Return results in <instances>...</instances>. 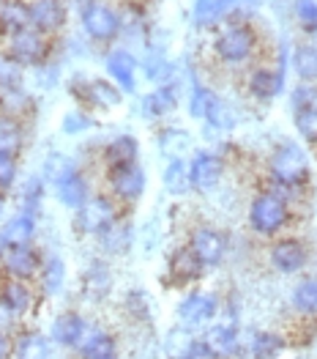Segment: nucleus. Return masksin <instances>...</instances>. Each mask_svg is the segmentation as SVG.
Instances as JSON below:
<instances>
[{
    "label": "nucleus",
    "instance_id": "f257e3e1",
    "mask_svg": "<svg viewBox=\"0 0 317 359\" xmlns=\"http://www.w3.org/2000/svg\"><path fill=\"white\" fill-rule=\"evenodd\" d=\"M271 173L276 181H282L285 187H301L309 179V156L304 154L301 146L285 143L274 151L271 156Z\"/></svg>",
    "mask_w": 317,
    "mask_h": 359
},
{
    "label": "nucleus",
    "instance_id": "f03ea898",
    "mask_svg": "<svg viewBox=\"0 0 317 359\" xmlns=\"http://www.w3.org/2000/svg\"><path fill=\"white\" fill-rule=\"evenodd\" d=\"M249 219H252V228L258 233L271 236L279 228H285V222H288V203L279 195H274V192H262V195L255 198V203L249 209Z\"/></svg>",
    "mask_w": 317,
    "mask_h": 359
},
{
    "label": "nucleus",
    "instance_id": "7ed1b4c3",
    "mask_svg": "<svg viewBox=\"0 0 317 359\" xmlns=\"http://www.w3.org/2000/svg\"><path fill=\"white\" fill-rule=\"evenodd\" d=\"M255 50V33L246 25H232L216 39V55L225 63H244Z\"/></svg>",
    "mask_w": 317,
    "mask_h": 359
},
{
    "label": "nucleus",
    "instance_id": "20e7f679",
    "mask_svg": "<svg viewBox=\"0 0 317 359\" xmlns=\"http://www.w3.org/2000/svg\"><path fill=\"white\" fill-rule=\"evenodd\" d=\"M83 28H85V33L93 41H110L120 30V20H118V14L110 6L90 3L83 11Z\"/></svg>",
    "mask_w": 317,
    "mask_h": 359
},
{
    "label": "nucleus",
    "instance_id": "39448f33",
    "mask_svg": "<svg viewBox=\"0 0 317 359\" xmlns=\"http://www.w3.org/2000/svg\"><path fill=\"white\" fill-rule=\"evenodd\" d=\"M222 173H225V162L216 156V154H211V151H197L195 154V159H192V165H189V176H192V187L195 189H213L219 179H222Z\"/></svg>",
    "mask_w": 317,
    "mask_h": 359
},
{
    "label": "nucleus",
    "instance_id": "423d86ee",
    "mask_svg": "<svg viewBox=\"0 0 317 359\" xmlns=\"http://www.w3.org/2000/svg\"><path fill=\"white\" fill-rule=\"evenodd\" d=\"M213 316H216V299L211 294H192V297H186L178 304V321L186 330L205 327Z\"/></svg>",
    "mask_w": 317,
    "mask_h": 359
},
{
    "label": "nucleus",
    "instance_id": "0eeeda50",
    "mask_svg": "<svg viewBox=\"0 0 317 359\" xmlns=\"http://www.w3.org/2000/svg\"><path fill=\"white\" fill-rule=\"evenodd\" d=\"M189 247H192V252L200 258L205 266H216L225 258V252H227V241L213 228H197L192 233V244Z\"/></svg>",
    "mask_w": 317,
    "mask_h": 359
},
{
    "label": "nucleus",
    "instance_id": "6e6552de",
    "mask_svg": "<svg viewBox=\"0 0 317 359\" xmlns=\"http://www.w3.org/2000/svg\"><path fill=\"white\" fill-rule=\"evenodd\" d=\"M110 184L115 189L118 198L123 201H137L145 192V173L137 162L132 165H120V168H113L110 170Z\"/></svg>",
    "mask_w": 317,
    "mask_h": 359
},
{
    "label": "nucleus",
    "instance_id": "1a4fd4ad",
    "mask_svg": "<svg viewBox=\"0 0 317 359\" xmlns=\"http://www.w3.org/2000/svg\"><path fill=\"white\" fill-rule=\"evenodd\" d=\"M113 222H115V211H113V203L107 198H90L80 209V228L87 233L110 231Z\"/></svg>",
    "mask_w": 317,
    "mask_h": 359
},
{
    "label": "nucleus",
    "instance_id": "9d476101",
    "mask_svg": "<svg viewBox=\"0 0 317 359\" xmlns=\"http://www.w3.org/2000/svg\"><path fill=\"white\" fill-rule=\"evenodd\" d=\"M271 264L285 274H293V271H301L307 266V247L295 239H285L276 241L271 247Z\"/></svg>",
    "mask_w": 317,
    "mask_h": 359
},
{
    "label": "nucleus",
    "instance_id": "9b49d317",
    "mask_svg": "<svg viewBox=\"0 0 317 359\" xmlns=\"http://www.w3.org/2000/svg\"><path fill=\"white\" fill-rule=\"evenodd\" d=\"M30 8V25L38 30V33H52L63 25L66 20V11L58 0H36Z\"/></svg>",
    "mask_w": 317,
    "mask_h": 359
},
{
    "label": "nucleus",
    "instance_id": "f8f14e48",
    "mask_svg": "<svg viewBox=\"0 0 317 359\" xmlns=\"http://www.w3.org/2000/svg\"><path fill=\"white\" fill-rule=\"evenodd\" d=\"M11 55L22 63H36L44 58V39L36 30H20L11 39Z\"/></svg>",
    "mask_w": 317,
    "mask_h": 359
},
{
    "label": "nucleus",
    "instance_id": "ddd939ff",
    "mask_svg": "<svg viewBox=\"0 0 317 359\" xmlns=\"http://www.w3.org/2000/svg\"><path fill=\"white\" fill-rule=\"evenodd\" d=\"M107 72L123 90H134V86H137V80H134L137 63L126 50H115V53L107 55Z\"/></svg>",
    "mask_w": 317,
    "mask_h": 359
},
{
    "label": "nucleus",
    "instance_id": "4468645a",
    "mask_svg": "<svg viewBox=\"0 0 317 359\" xmlns=\"http://www.w3.org/2000/svg\"><path fill=\"white\" fill-rule=\"evenodd\" d=\"M55 189H58L60 203L69 206V209H83L87 203V187L77 170L69 173L66 179H60L58 184H55Z\"/></svg>",
    "mask_w": 317,
    "mask_h": 359
},
{
    "label": "nucleus",
    "instance_id": "2eb2a0df",
    "mask_svg": "<svg viewBox=\"0 0 317 359\" xmlns=\"http://www.w3.org/2000/svg\"><path fill=\"white\" fill-rule=\"evenodd\" d=\"M85 334V324L77 313H63L52 324V340H58L60 346H80Z\"/></svg>",
    "mask_w": 317,
    "mask_h": 359
},
{
    "label": "nucleus",
    "instance_id": "dca6fc26",
    "mask_svg": "<svg viewBox=\"0 0 317 359\" xmlns=\"http://www.w3.org/2000/svg\"><path fill=\"white\" fill-rule=\"evenodd\" d=\"M202 264L200 258L192 252V247L186 250H178L173 258H170V274H173L178 283H192L202 274Z\"/></svg>",
    "mask_w": 317,
    "mask_h": 359
},
{
    "label": "nucleus",
    "instance_id": "f3484780",
    "mask_svg": "<svg viewBox=\"0 0 317 359\" xmlns=\"http://www.w3.org/2000/svg\"><path fill=\"white\" fill-rule=\"evenodd\" d=\"M33 231H36V222H33V214H17L14 219L6 222L3 228V239L8 247H25L33 239Z\"/></svg>",
    "mask_w": 317,
    "mask_h": 359
},
{
    "label": "nucleus",
    "instance_id": "a211bd4d",
    "mask_svg": "<svg viewBox=\"0 0 317 359\" xmlns=\"http://www.w3.org/2000/svg\"><path fill=\"white\" fill-rule=\"evenodd\" d=\"M205 343L219 354V357H230L238 351V332L230 324H219V327H211L205 334Z\"/></svg>",
    "mask_w": 317,
    "mask_h": 359
},
{
    "label": "nucleus",
    "instance_id": "6ab92c4d",
    "mask_svg": "<svg viewBox=\"0 0 317 359\" xmlns=\"http://www.w3.org/2000/svg\"><path fill=\"white\" fill-rule=\"evenodd\" d=\"M137 154H140V146L132 135H120L115 137L110 146H107V162L110 168H120V165H132L137 162Z\"/></svg>",
    "mask_w": 317,
    "mask_h": 359
},
{
    "label": "nucleus",
    "instance_id": "aec40b11",
    "mask_svg": "<svg viewBox=\"0 0 317 359\" xmlns=\"http://www.w3.org/2000/svg\"><path fill=\"white\" fill-rule=\"evenodd\" d=\"M36 252L30 250L28 244L25 247H8L6 250V269L11 271L14 277H30L36 271Z\"/></svg>",
    "mask_w": 317,
    "mask_h": 359
},
{
    "label": "nucleus",
    "instance_id": "412c9836",
    "mask_svg": "<svg viewBox=\"0 0 317 359\" xmlns=\"http://www.w3.org/2000/svg\"><path fill=\"white\" fill-rule=\"evenodd\" d=\"M249 90L258 99H274L282 90V74L279 72H271V69H258L252 74V80H249Z\"/></svg>",
    "mask_w": 317,
    "mask_h": 359
},
{
    "label": "nucleus",
    "instance_id": "4be33fe9",
    "mask_svg": "<svg viewBox=\"0 0 317 359\" xmlns=\"http://www.w3.org/2000/svg\"><path fill=\"white\" fill-rule=\"evenodd\" d=\"M192 146V135L183 132V129H164L159 135V151L170 159H181Z\"/></svg>",
    "mask_w": 317,
    "mask_h": 359
},
{
    "label": "nucleus",
    "instance_id": "5701e85b",
    "mask_svg": "<svg viewBox=\"0 0 317 359\" xmlns=\"http://www.w3.org/2000/svg\"><path fill=\"white\" fill-rule=\"evenodd\" d=\"M178 104V93L173 86H164V88H156L153 93H148L143 102V110L148 116H167Z\"/></svg>",
    "mask_w": 317,
    "mask_h": 359
},
{
    "label": "nucleus",
    "instance_id": "b1692460",
    "mask_svg": "<svg viewBox=\"0 0 317 359\" xmlns=\"http://www.w3.org/2000/svg\"><path fill=\"white\" fill-rule=\"evenodd\" d=\"M293 69H295V74L304 77L307 83H309V80H317V47H312V44L295 47V53H293Z\"/></svg>",
    "mask_w": 317,
    "mask_h": 359
},
{
    "label": "nucleus",
    "instance_id": "393cba45",
    "mask_svg": "<svg viewBox=\"0 0 317 359\" xmlns=\"http://www.w3.org/2000/svg\"><path fill=\"white\" fill-rule=\"evenodd\" d=\"M164 187L173 195H183L192 187V176H189V165L183 159H173L164 170Z\"/></svg>",
    "mask_w": 317,
    "mask_h": 359
},
{
    "label": "nucleus",
    "instance_id": "a878e982",
    "mask_svg": "<svg viewBox=\"0 0 317 359\" xmlns=\"http://www.w3.org/2000/svg\"><path fill=\"white\" fill-rule=\"evenodd\" d=\"M235 3L238 0H195V22L197 25H211L222 14H227V8Z\"/></svg>",
    "mask_w": 317,
    "mask_h": 359
},
{
    "label": "nucleus",
    "instance_id": "bb28decb",
    "mask_svg": "<svg viewBox=\"0 0 317 359\" xmlns=\"http://www.w3.org/2000/svg\"><path fill=\"white\" fill-rule=\"evenodd\" d=\"M83 357L85 359H115V340L104 332L90 334L83 343Z\"/></svg>",
    "mask_w": 317,
    "mask_h": 359
},
{
    "label": "nucleus",
    "instance_id": "cd10ccee",
    "mask_svg": "<svg viewBox=\"0 0 317 359\" xmlns=\"http://www.w3.org/2000/svg\"><path fill=\"white\" fill-rule=\"evenodd\" d=\"M293 307H295L298 313H307V316L317 313V280L315 277H309V280H304V283L295 285V291H293Z\"/></svg>",
    "mask_w": 317,
    "mask_h": 359
},
{
    "label": "nucleus",
    "instance_id": "c85d7f7f",
    "mask_svg": "<svg viewBox=\"0 0 317 359\" xmlns=\"http://www.w3.org/2000/svg\"><path fill=\"white\" fill-rule=\"evenodd\" d=\"M17 359H50V343L41 334H22L17 343Z\"/></svg>",
    "mask_w": 317,
    "mask_h": 359
},
{
    "label": "nucleus",
    "instance_id": "c756f323",
    "mask_svg": "<svg viewBox=\"0 0 317 359\" xmlns=\"http://www.w3.org/2000/svg\"><path fill=\"white\" fill-rule=\"evenodd\" d=\"M28 22H30V8H25L22 3H6L0 8V25H3V30L20 33V30H25Z\"/></svg>",
    "mask_w": 317,
    "mask_h": 359
},
{
    "label": "nucleus",
    "instance_id": "7c9ffc66",
    "mask_svg": "<svg viewBox=\"0 0 317 359\" xmlns=\"http://www.w3.org/2000/svg\"><path fill=\"white\" fill-rule=\"evenodd\" d=\"M85 96L93 99L96 104H101V107H115V104H120V90L113 88V83H107V80H90L85 86Z\"/></svg>",
    "mask_w": 317,
    "mask_h": 359
},
{
    "label": "nucleus",
    "instance_id": "2f4dec72",
    "mask_svg": "<svg viewBox=\"0 0 317 359\" xmlns=\"http://www.w3.org/2000/svg\"><path fill=\"white\" fill-rule=\"evenodd\" d=\"M0 302L11 310V313H25L30 307V291L22 283H8L0 291Z\"/></svg>",
    "mask_w": 317,
    "mask_h": 359
},
{
    "label": "nucleus",
    "instance_id": "473e14b6",
    "mask_svg": "<svg viewBox=\"0 0 317 359\" xmlns=\"http://www.w3.org/2000/svg\"><path fill=\"white\" fill-rule=\"evenodd\" d=\"M282 348H285L282 337L268 334V332H260L258 337L252 340V357L255 359H276L282 354Z\"/></svg>",
    "mask_w": 317,
    "mask_h": 359
},
{
    "label": "nucleus",
    "instance_id": "72a5a7b5",
    "mask_svg": "<svg viewBox=\"0 0 317 359\" xmlns=\"http://www.w3.org/2000/svg\"><path fill=\"white\" fill-rule=\"evenodd\" d=\"M195 343L197 340H192V334L186 330H173L167 334V340H164V351H167L170 359H186Z\"/></svg>",
    "mask_w": 317,
    "mask_h": 359
},
{
    "label": "nucleus",
    "instance_id": "f704fd0d",
    "mask_svg": "<svg viewBox=\"0 0 317 359\" xmlns=\"http://www.w3.org/2000/svg\"><path fill=\"white\" fill-rule=\"evenodd\" d=\"M22 146V132L11 118H0V154L14 156Z\"/></svg>",
    "mask_w": 317,
    "mask_h": 359
},
{
    "label": "nucleus",
    "instance_id": "c9c22d12",
    "mask_svg": "<svg viewBox=\"0 0 317 359\" xmlns=\"http://www.w3.org/2000/svg\"><path fill=\"white\" fill-rule=\"evenodd\" d=\"M205 121H208L211 126H216V129H230L232 123H235L227 102H222L219 96H213V102H211V107H208V113H205Z\"/></svg>",
    "mask_w": 317,
    "mask_h": 359
},
{
    "label": "nucleus",
    "instance_id": "e433bc0d",
    "mask_svg": "<svg viewBox=\"0 0 317 359\" xmlns=\"http://www.w3.org/2000/svg\"><path fill=\"white\" fill-rule=\"evenodd\" d=\"M47 168H44V176L52 181V184H58L60 179H66L69 173H74V165H71V159H66L63 154H52L47 162H44Z\"/></svg>",
    "mask_w": 317,
    "mask_h": 359
},
{
    "label": "nucleus",
    "instance_id": "4c0bfd02",
    "mask_svg": "<svg viewBox=\"0 0 317 359\" xmlns=\"http://www.w3.org/2000/svg\"><path fill=\"white\" fill-rule=\"evenodd\" d=\"M293 110L295 113H304V110H317V88L304 83L293 90Z\"/></svg>",
    "mask_w": 317,
    "mask_h": 359
},
{
    "label": "nucleus",
    "instance_id": "58836bf2",
    "mask_svg": "<svg viewBox=\"0 0 317 359\" xmlns=\"http://www.w3.org/2000/svg\"><path fill=\"white\" fill-rule=\"evenodd\" d=\"M213 96H216V93H211L208 88L195 86V90H192V104H189V110H192V116H195V118H205V113H208V107H211Z\"/></svg>",
    "mask_w": 317,
    "mask_h": 359
},
{
    "label": "nucleus",
    "instance_id": "ea45409f",
    "mask_svg": "<svg viewBox=\"0 0 317 359\" xmlns=\"http://www.w3.org/2000/svg\"><path fill=\"white\" fill-rule=\"evenodd\" d=\"M295 126H298V132H301L309 143H317V110L295 113Z\"/></svg>",
    "mask_w": 317,
    "mask_h": 359
},
{
    "label": "nucleus",
    "instance_id": "a19ab883",
    "mask_svg": "<svg viewBox=\"0 0 317 359\" xmlns=\"http://www.w3.org/2000/svg\"><path fill=\"white\" fill-rule=\"evenodd\" d=\"M295 14H298V20H301L304 28L317 33V0H298Z\"/></svg>",
    "mask_w": 317,
    "mask_h": 359
},
{
    "label": "nucleus",
    "instance_id": "79ce46f5",
    "mask_svg": "<svg viewBox=\"0 0 317 359\" xmlns=\"http://www.w3.org/2000/svg\"><path fill=\"white\" fill-rule=\"evenodd\" d=\"M63 283V261L60 258H50L47 269H44V288L47 291H58Z\"/></svg>",
    "mask_w": 317,
    "mask_h": 359
},
{
    "label": "nucleus",
    "instance_id": "37998d69",
    "mask_svg": "<svg viewBox=\"0 0 317 359\" xmlns=\"http://www.w3.org/2000/svg\"><path fill=\"white\" fill-rule=\"evenodd\" d=\"M90 126H93V121H90V116H85V113H69V116L63 118V132H69V135L85 132Z\"/></svg>",
    "mask_w": 317,
    "mask_h": 359
},
{
    "label": "nucleus",
    "instance_id": "c03bdc74",
    "mask_svg": "<svg viewBox=\"0 0 317 359\" xmlns=\"http://www.w3.org/2000/svg\"><path fill=\"white\" fill-rule=\"evenodd\" d=\"M14 176H17V168H14V156L8 154H0V187H11L14 184Z\"/></svg>",
    "mask_w": 317,
    "mask_h": 359
},
{
    "label": "nucleus",
    "instance_id": "a18cd8bd",
    "mask_svg": "<svg viewBox=\"0 0 317 359\" xmlns=\"http://www.w3.org/2000/svg\"><path fill=\"white\" fill-rule=\"evenodd\" d=\"M219 354L205 343V340H197L195 346H192V351H189V357L186 359H216Z\"/></svg>",
    "mask_w": 317,
    "mask_h": 359
},
{
    "label": "nucleus",
    "instance_id": "49530a36",
    "mask_svg": "<svg viewBox=\"0 0 317 359\" xmlns=\"http://www.w3.org/2000/svg\"><path fill=\"white\" fill-rule=\"evenodd\" d=\"M8 357V337L0 332V359H6Z\"/></svg>",
    "mask_w": 317,
    "mask_h": 359
},
{
    "label": "nucleus",
    "instance_id": "de8ad7c7",
    "mask_svg": "<svg viewBox=\"0 0 317 359\" xmlns=\"http://www.w3.org/2000/svg\"><path fill=\"white\" fill-rule=\"evenodd\" d=\"M3 250H8V244H6V239H3V231H0V252Z\"/></svg>",
    "mask_w": 317,
    "mask_h": 359
},
{
    "label": "nucleus",
    "instance_id": "09e8293b",
    "mask_svg": "<svg viewBox=\"0 0 317 359\" xmlns=\"http://www.w3.org/2000/svg\"><path fill=\"white\" fill-rule=\"evenodd\" d=\"M0 214H3V198H0Z\"/></svg>",
    "mask_w": 317,
    "mask_h": 359
}]
</instances>
